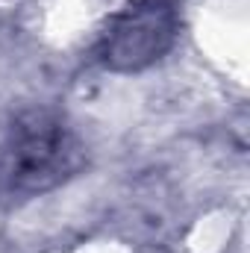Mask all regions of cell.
Returning <instances> with one entry per match:
<instances>
[{"mask_svg": "<svg viewBox=\"0 0 250 253\" xmlns=\"http://www.w3.org/2000/svg\"><path fill=\"white\" fill-rule=\"evenodd\" d=\"M180 15L171 0H129L109 21L100 59L115 74H135L156 65L177 42Z\"/></svg>", "mask_w": 250, "mask_h": 253, "instance_id": "cell-2", "label": "cell"}, {"mask_svg": "<svg viewBox=\"0 0 250 253\" xmlns=\"http://www.w3.org/2000/svg\"><path fill=\"white\" fill-rule=\"evenodd\" d=\"M85 141L62 112L33 106L12 118L0 147V177L18 194H47L85 168Z\"/></svg>", "mask_w": 250, "mask_h": 253, "instance_id": "cell-1", "label": "cell"}]
</instances>
